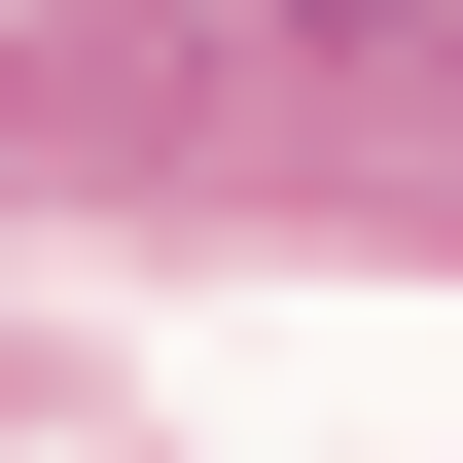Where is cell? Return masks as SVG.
Segmentation results:
<instances>
[{"label":"cell","instance_id":"cell-1","mask_svg":"<svg viewBox=\"0 0 463 463\" xmlns=\"http://www.w3.org/2000/svg\"><path fill=\"white\" fill-rule=\"evenodd\" d=\"M286 36H321V71H463V0H286Z\"/></svg>","mask_w":463,"mask_h":463}]
</instances>
